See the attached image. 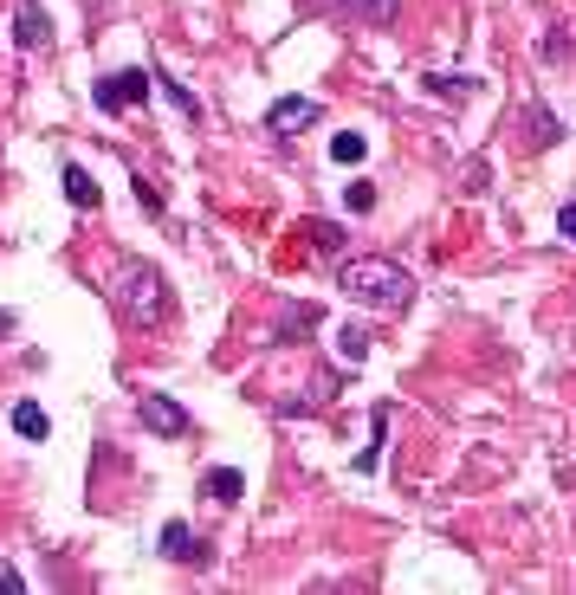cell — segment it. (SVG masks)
I'll list each match as a JSON object with an SVG mask.
<instances>
[{"label":"cell","instance_id":"1","mask_svg":"<svg viewBox=\"0 0 576 595\" xmlns=\"http://www.w3.org/2000/svg\"><path fill=\"white\" fill-rule=\"evenodd\" d=\"M337 292H344L350 304H369V311H408L415 304V279H408L395 259H376V253H363V259H344L337 266Z\"/></svg>","mask_w":576,"mask_h":595},{"label":"cell","instance_id":"2","mask_svg":"<svg viewBox=\"0 0 576 595\" xmlns=\"http://www.w3.org/2000/svg\"><path fill=\"white\" fill-rule=\"evenodd\" d=\"M117 311L130 317V324L156 330L175 317V298H169V279H162L156 266H143V259H130V266L117 272Z\"/></svg>","mask_w":576,"mask_h":595},{"label":"cell","instance_id":"3","mask_svg":"<svg viewBox=\"0 0 576 595\" xmlns=\"http://www.w3.org/2000/svg\"><path fill=\"white\" fill-rule=\"evenodd\" d=\"M149 85H156L149 72H111V78L91 85V104H98V110H130V104L149 98Z\"/></svg>","mask_w":576,"mask_h":595},{"label":"cell","instance_id":"4","mask_svg":"<svg viewBox=\"0 0 576 595\" xmlns=\"http://www.w3.org/2000/svg\"><path fill=\"white\" fill-rule=\"evenodd\" d=\"M136 421H143L149 434H162V440H182L188 427H195V421H188V408H182V401H169V395H143V401H136Z\"/></svg>","mask_w":576,"mask_h":595},{"label":"cell","instance_id":"5","mask_svg":"<svg viewBox=\"0 0 576 595\" xmlns=\"http://www.w3.org/2000/svg\"><path fill=\"white\" fill-rule=\"evenodd\" d=\"M318 117H324L318 98H279V104L266 110V130H272V136H292V130H311Z\"/></svg>","mask_w":576,"mask_h":595},{"label":"cell","instance_id":"6","mask_svg":"<svg viewBox=\"0 0 576 595\" xmlns=\"http://www.w3.org/2000/svg\"><path fill=\"white\" fill-rule=\"evenodd\" d=\"M13 46H52V20H46V7H39V0H20V7H13Z\"/></svg>","mask_w":576,"mask_h":595},{"label":"cell","instance_id":"7","mask_svg":"<svg viewBox=\"0 0 576 595\" xmlns=\"http://www.w3.org/2000/svg\"><path fill=\"white\" fill-rule=\"evenodd\" d=\"M162 557H169V563H201V557H208V544H201L182 518H169V524H162Z\"/></svg>","mask_w":576,"mask_h":595},{"label":"cell","instance_id":"8","mask_svg":"<svg viewBox=\"0 0 576 595\" xmlns=\"http://www.w3.org/2000/svg\"><path fill=\"white\" fill-rule=\"evenodd\" d=\"M512 123H518V130H525V143H531V149H551L557 136H564V123H557V117H551V110H544V104H525V110H518Z\"/></svg>","mask_w":576,"mask_h":595},{"label":"cell","instance_id":"9","mask_svg":"<svg viewBox=\"0 0 576 595\" xmlns=\"http://www.w3.org/2000/svg\"><path fill=\"white\" fill-rule=\"evenodd\" d=\"M201 492H208L214 505H240V498H246V473H233V466H214V473L201 479Z\"/></svg>","mask_w":576,"mask_h":595},{"label":"cell","instance_id":"10","mask_svg":"<svg viewBox=\"0 0 576 595\" xmlns=\"http://www.w3.org/2000/svg\"><path fill=\"white\" fill-rule=\"evenodd\" d=\"M344 13L363 26H395L402 20V0H344Z\"/></svg>","mask_w":576,"mask_h":595},{"label":"cell","instance_id":"11","mask_svg":"<svg viewBox=\"0 0 576 595\" xmlns=\"http://www.w3.org/2000/svg\"><path fill=\"white\" fill-rule=\"evenodd\" d=\"M65 201L72 207H98L104 195H98V182H91L85 169H78V162H65Z\"/></svg>","mask_w":576,"mask_h":595},{"label":"cell","instance_id":"12","mask_svg":"<svg viewBox=\"0 0 576 595\" xmlns=\"http://www.w3.org/2000/svg\"><path fill=\"white\" fill-rule=\"evenodd\" d=\"M13 434H26V440H46V434H52L46 408H39V401H20V408H13Z\"/></svg>","mask_w":576,"mask_h":595},{"label":"cell","instance_id":"13","mask_svg":"<svg viewBox=\"0 0 576 595\" xmlns=\"http://www.w3.org/2000/svg\"><path fill=\"white\" fill-rule=\"evenodd\" d=\"M305 240L318 246V253H344V227H337V220H305Z\"/></svg>","mask_w":576,"mask_h":595},{"label":"cell","instance_id":"14","mask_svg":"<svg viewBox=\"0 0 576 595\" xmlns=\"http://www.w3.org/2000/svg\"><path fill=\"white\" fill-rule=\"evenodd\" d=\"M421 85L434 91V98H447V104H460V98H473V78H447V72H434V78H421Z\"/></svg>","mask_w":576,"mask_h":595},{"label":"cell","instance_id":"15","mask_svg":"<svg viewBox=\"0 0 576 595\" xmlns=\"http://www.w3.org/2000/svg\"><path fill=\"white\" fill-rule=\"evenodd\" d=\"M363 130H344V136H331V162H344V169H350V162H363Z\"/></svg>","mask_w":576,"mask_h":595},{"label":"cell","instance_id":"16","mask_svg":"<svg viewBox=\"0 0 576 595\" xmlns=\"http://www.w3.org/2000/svg\"><path fill=\"white\" fill-rule=\"evenodd\" d=\"M382 427H389V414H376V440L356 453V473H376V466H382Z\"/></svg>","mask_w":576,"mask_h":595},{"label":"cell","instance_id":"17","mask_svg":"<svg viewBox=\"0 0 576 595\" xmlns=\"http://www.w3.org/2000/svg\"><path fill=\"white\" fill-rule=\"evenodd\" d=\"M156 85L175 98V110H182V117H201V104H195V91H188V85H175V78H162V72H156Z\"/></svg>","mask_w":576,"mask_h":595},{"label":"cell","instance_id":"18","mask_svg":"<svg viewBox=\"0 0 576 595\" xmlns=\"http://www.w3.org/2000/svg\"><path fill=\"white\" fill-rule=\"evenodd\" d=\"M337 350H344V363H363V356H369V330H344Z\"/></svg>","mask_w":576,"mask_h":595},{"label":"cell","instance_id":"19","mask_svg":"<svg viewBox=\"0 0 576 595\" xmlns=\"http://www.w3.org/2000/svg\"><path fill=\"white\" fill-rule=\"evenodd\" d=\"M344 207H350V214H369V207H376V188H369V182H350V188H344Z\"/></svg>","mask_w":576,"mask_h":595},{"label":"cell","instance_id":"20","mask_svg":"<svg viewBox=\"0 0 576 595\" xmlns=\"http://www.w3.org/2000/svg\"><path fill=\"white\" fill-rule=\"evenodd\" d=\"M136 207H143V214H162V195H156V182H143V175H136Z\"/></svg>","mask_w":576,"mask_h":595},{"label":"cell","instance_id":"21","mask_svg":"<svg viewBox=\"0 0 576 595\" xmlns=\"http://www.w3.org/2000/svg\"><path fill=\"white\" fill-rule=\"evenodd\" d=\"M557 233H564V240L576 246V201H564V214H557Z\"/></svg>","mask_w":576,"mask_h":595},{"label":"cell","instance_id":"22","mask_svg":"<svg viewBox=\"0 0 576 595\" xmlns=\"http://www.w3.org/2000/svg\"><path fill=\"white\" fill-rule=\"evenodd\" d=\"M544 59H551V65H557V59H570V39H564V33H551V39H544Z\"/></svg>","mask_w":576,"mask_h":595},{"label":"cell","instance_id":"23","mask_svg":"<svg viewBox=\"0 0 576 595\" xmlns=\"http://www.w3.org/2000/svg\"><path fill=\"white\" fill-rule=\"evenodd\" d=\"M0 589H7V595H20V589H26V576L13 570V563H0Z\"/></svg>","mask_w":576,"mask_h":595}]
</instances>
